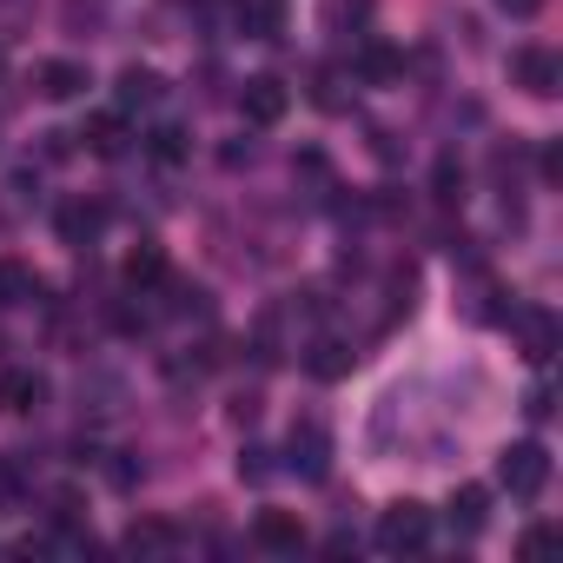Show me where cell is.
Wrapping results in <instances>:
<instances>
[{
  "mask_svg": "<svg viewBox=\"0 0 563 563\" xmlns=\"http://www.w3.org/2000/svg\"><path fill=\"white\" fill-rule=\"evenodd\" d=\"M159 100V74L153 67H126L120 74V107H153Z\"/></svg>",
  "mask_w": 563,
  "mask_h": 563,
  "instance_id": "cell-20",
  "label": "cell"
},
{
  "mask_svg": "<svg viewBox=\"0 0 563 563\" xmlns=\"http://www.w3.org/2000/svg\"><path fill=\"white\" fill-rule=\"evenodd\" d=\"M239 477H252V484H265V477H272V464H265V451H245V457H239Z\"/></svg>",
  "mask_w": 563,
  "mask_h": 563,
  "instance_id": "cell-24",
  "label": "cell"
},
{
  "mask_svg": "<svg viewBox=\"0 0 563 563\" xmlns=\"http://www.w3.org/2000/svg\"><path fill=\"white\" fill-rule=\"evenodd\" d=\"M252 543L286 556V550H299V543H306V530H299V517H292V510H258V523H252Z\"/></svg>",
  "mask_w": 563,
  "mask_h": 563,
  "instance_id": "cell-8",
  "label": "cell"
},
{
  "mask_svg": "<svg viewBox=\"0 0 563 563\" xmlns=\"http://www.w3.org/2000/svg\"><path fill=\"white\" fill-rule=\"evenodd\" d=\"M523 411H530V418H537V424H543V418H550V411H556V405H550V385H530V398H523Z\"/></svg>",
  "mask_w": 563,
  "mask_h": 563,
  "instance_id": "cell-23",
  "label": "cell"
},
{
  "mask_svg": "<svg viewBox=\"0 0 563 563\" xmlns=\"http://www.w3.org/2000/svg\"><path fill=\"white\" fill-rule=\"evenodd\" d=\"M517 339H523V352H530L537 365L556 358V319H550L543 306H517Z\"/></svg>",
  "mask_w": 563,
  "mask_h": 563,
  "instance_id": "cell-6",
  "label": "cell"
},
{
  "mask_svg": "<svg viewBox=\"0 0 563 563\" xmlns=\"http://www.w3.org/2000/svg\"><path fill=\"white\" fill-rule=\"evenodd\" d=\"M510 80H517L530 100H550V93L563 87V67H556L550 47H517V54H510Z\"/></svg>",
  "mask_w": 563,
  "mask_h": 563,
  "instance_id": "cell-3",
  "label": "cell"
},
{
  "mask_svg": "<svg viewBox=\"0 0 563 563\" xmlns=\"http://www.w3.org/2000/svg\"><path fill=\"white\" fill-rule=\"evenodd\" d=\"M497 8H504V14H517V21H530V14L543 8V0H497Z\"/></svg>",
  "mask_w": 563,
  "mask_h": 563,
  "instance_id": "cell-25",
  "label": "cell"
},
{
  "mask_svg": "<svg viewBox=\"0 0 563 563\" xmlns=\"http://www.w3.org/2000/svg\"><path fill=\"white\" fill-rule=\"evenodd\" d=\"M345 87H352V74H339V67H319V74H312V100H319L325 113H345V107H352Z\"/></svg>",
  "mask_w": 563,
  "mask_h": 563,
  "instance_id": "cell-19",
  "label": "cell"
},
{
  "mask_svg": "<svg viewBox=\"0 0 563 563\" xmlns=\"http://www.w3.org/2000/svg\"><path fill=\"white\" fill-rule=\"evenodd\" d=\"M457 186H464V173H457V166H451V159H444V166H438V199H444V206H451V199H457Z\"/></svg>",
  "mask_w": 563,
  "mask_h": 563,
  "instance_id": "cell-22",
  "label": "cell"
},
{
  "mask_svg": "<svg viewBox=\"0 0 563 563\" xmlns=\"http://www.w3.org/2000/svg\"><path fill=\"white\" fill-rule=\"evenodd\" d=\"M497 484H504L510 497H537V490L550 484V451H543L537 438L504 444V457H497Z\"/></svg>",
  "mask_w": 563,
  "mask_h": 563,
  "instance_id": "cell-1",
  "label": "cell"
},
{
  "mask_svg": "<svg viewBox=\"0 0 563 563\" xmlns=\"http://www.w3.org/2000/svg\"><path fill=\"white\" fill-rule=\"evenodd\" d=\"M484 517H490V490H484V484H464V490L451 497V523H457L464 537H477Z\"/></svg>",
  "mask_w": 563,
  "mask_h": 563,
  "instance_id": "cell-16",
  "label": "cell"
},
{
  "mask_svg": "<svg viewBox=\"0 0 563 563\" xmlns=\"http://www.w3.org/2000/svg\"><path fill=\"white\" fill-rule=\"evenodd\" d=\"M41 405H47V378H41V372H0V411L27 418V411H41Z\"/></svg>",
  "mask_w": 563,
  "mask_h": 563,
  "instance_id": "cell-7",
  "label": "cell"
},
{
  "mask_svg": "<svg viewBox=\"0 0 563 563\" xmlns=\"http://www.w3.org/2000/svg\"><path fill=\"white\" fill-rule=\"evenodd\" d=\"M398 67H405V60H398L391 47H378V41H365V54H358V74H352V80H372V87H391V80H398Z\"/></svg>",
  "mask_w": 563,
  "mask_h": 563,
  "instance_id": "cell-18",
  "label": "cell"
},
{
  "mask_svg": "<svg viewBox=\"0 0 563 563\" xmlns=\"http://www.w3.org/2000/svg\"><path fill=\"white\" fill-rule=\"evenodd\" d=\"M27 299H41V278L21 258H0V306H27Z\"/></svg>",
  "mask_w": 563,
  "mask_h": 563,
  "instance_id": "cell-17",
  "label": "cell"
},
{
  "mask_svg": "<svg viewBox=\"0 0 563 563\" xmlns=\"http://www.w3.org/2000/svg\"><path fill=\"white\" fill-rule=\"evenodd\" d=\"M120 543H126L133 556H173V543H179V530H173L166 517H140V523H133V530H126Z\"/></svg>",
  "mask_w": 563,
  "mask_h": 563,
  "instance_id": "cell-10",
  "label": "cell"
},
{
  "mask_svg": "<svg viewBox=\"0 0 563 563\" xmlns=\"http://www.w3.org/2000/svg\"><path fill=\"white\" fill-rule=\"evenodd\" d=\"M87 87H93V80H87L80 60H47V67H41V93H47V100H80Z\"/></svg>",
  "mask_w": 563,
  "mask_h": 563,
  "instance_id": "cell-13",
  "label": "cell"
},
{
  "mask_svg": "<svg viewBox=\"0 0 563 563\" xmlns=\"http://www.w3.org/2000/svg\"><path fill=\"white\" fill-rule=\"evenodd\" d=\"M126 286H133V292H153V286H166V252H159L153 239L126 252Z\"/></svg>",
  "mask_w": 563,
  "mask_h": 563,
  "instance_id": "cell-12",
  "label": "cell"
},
{
  "mask_svg": "<svg viewBox=\"0 0 563 563\" xmlns=\"http://www.w3.org/2000/svg\"><path fill=\"white\" fill-rule=\"evenodd\" d=\"M306 372H312L319 385L345 378V372H352V345H339V339H312V352H306Z\"/></svg>",
  "mask_w": 563,
  "mask_h": 563,
  "instance_id": "cell-15",
  "label": "cell"
},
{
  "mask_svg": "<svg viewBox=\"0 0 563 563\" xmlns=\"http://www.w3.org/2000/svg\"><path fill=\"white\" fill-rule=\"evenodd\" d=\"M239 21L252 41H278L286 34V0H239Z\"/></svg>",
  "mask_w": 563,
  "mask_h": 563,
  "instance_id": "cell-11",
  "label": "cell"
},
{
  "mask_svg": "<svg viewBox=\"0 0 563 563\" xmlns=\"http://www.w3.org/2000/svg\"><path fill=\"white\" fill-rule=\"evenodd\" d=\"M286 451H292V464H299L306 477H325V471H332V431H325L319 418H306V424H292V438H286Z\"/></svg>",
  "mask_w": 563,
  "mask_h": 563,
  "instance_id": "cell-5",
  "label": "cell"
},
{
  "mask_svg": "<svg viewBox=\"0 0 563 563\" xmlns=\"http://www.w3.org/2000/svg\"><path fill=\"white\" fill-rule=\"evenodd\" d=\"M80 140H87V153H93V159H120L133 133H126V120H120V113H93V120L80 126Z\"/></svg>",
  "mask_w": 563,
  "mask_h": 563,
  "instance_id": "cell-9",
  "label": "cell"
},
{
  "mask_svg": "<svg viewBox=\"0 0 563 563\" xmlns=\"http://www.w3.org/2000/svg\"><path fill=\"white\" fill-rule=\"evenodd\" d=\"M424 537H431V510L411 504V497L378 517V550L385 556H411V550H424Z\"/></svg>",
  "mask_w": 563,
  "mask_h": 563,
  "instance_id": "cell-2",
  "label": "cell"
},
{
  "mask_svg": "<svg viewBox=\"0 0 563 563\" xmlns=\"http://www.w3.org/2000/svg\"><path fill=\"white\" fill-rule=\"evenodd\" d=\"M100 225H107V206H93V199H67L60 206V239L67 245H87Z\"/></svg>",
  "mask_w": 563,
  "mask_h": 563,
  "instance_id": "cell-14",
  "label": "cell"
},
{
  "mask_svg": "<svg viewBox=\"0 0 563 563\" xmlns=\"http://www.w3.org/2000/svg\"><path fill=\"white\" fill-rule=\"evenodd\" d=\"M286 107H292V93H286V80H272V74L245 80V93H239V113L252 126H278V120H286Z\"/></svg>",
  "mask_w": 563,
  "mask_h": 563,
  "instance_id": "cell-4",
  "label": "cell"
},
{
  "mask_svg": "<svg viewBox=\"0 0 563 563\" xmlns=\"http://www.w3.org/2000/svg\"><path fill=\"white\" fill-rule=\"evenodd\" d=\"M192 8H212V0H192Z\"/></svg>",
  "mask_w": 563,
  "mask_h": 563,
  "instance_id": "cell-26",
  "label": "cell"
},
{
  "mask_svg": "<svg viewBox=\"0 0 563 563\" xmlns=\"http://www.w3.org/2000/svg\"><path fill=\"white\" fill-rule=\"evenodd\" d=\"M146 153H153L159 166L186 159V126H153V133H146Z\"/></svg>",
  "mask_w": 563,
  "mask_h": 563,
  "instance_id": "cell-21",
  "label": "cell"
}]
</instances>
